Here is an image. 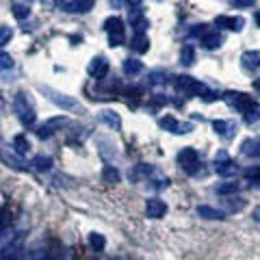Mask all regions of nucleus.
I'll use <instances>...</instances> for the list:
<instances>
[{"instance_id":"10","label":"nucleus","mask_w":260,"mask_h":260,"mask_svg":"<svg viewBox=\"0 0 260 260\" xmlns=\"http://www.w3.org/2000/svg\"><path fill=\"white\" fill-rule=\"evenodd\" d=\"M167 213V204L158 198H150L148 202H145V215H148L150 219H160L165 217Z\"/></svg>"},{"instance_id":"1","label":"nucleus","mask_w":260,"mask_h":260,"mask_svg":"<svg viewBox=\"0 0 260 260\" xmlns=\"http://www.w3.org/2000/svg\"><path fill=\"white\" fill-rule=\"evenodd\" d=\"M223 100L230 104L232 109L243 113V117H245L247 124H256V121L260 119V104L251 95L243 93V91H225Z\"/></svg>"},{"instance_id":"31","label":"nucleus","mask_w":260,"mask_h":260,"mask_svg":"<svg viewBox=\"0 0 260 260\" xmlns=\"http://www.w3.org/2000/svg\"><path fill=\"white\" fill-rule=\"evenodd\" d=\"M200 98H202V100H206V102H213V100H217V98H223V95H221V93H217V91H213V89H208V87H206V89H204V93H202Z\"/></svg>"},{"instance_id":"37","label":"nucleus","mask_w":260,"mask_h":260,"mask_svg":"<svg viewBox=\"0 0 260 260\" xmlns=\"http://www.w3.org/2000/svg\"><path fill=\"white\" fill-rule=\"evenodd\" d=\"M251 217H254V221H258V223H260V208H256V210H254V215H251Z\"/></svg>"},{"instance_id":"36","label":"nucleus","mask_w":260,"mask_h":260,"mask_svg":"<svg viewBox=\"0 0 260 260\" xmlns=\"http://www.w3.org/2000/svg\"><path fill=\"white\" fill-rule=\"evenodd\" d=\"M254 91L260 95V78H256V80H254Z\"/></svg>"},{"instance_id":"8","label":"nucleus","mask_w":260,"mask_h":260,"mask_svg":"<svg viewBox=\"0 0 260 260\" xmlns=\"http://www.w3.org/2000/svg\"><path fill=\"white\" fill-rule=\"evenodd\" d=\"M87 72H89V76L91 78L102 80L104 76L109 74V61L104 59V56H95V59H91V63L87 65Z\"/></svg>"},{"instance_id":"13","label":"nucleus","mask_w":260,"mask_h":260,"mask_svg":"<svg viewBox=\"0 0 260 260\" xmlns=\"http://www.w3.org/2000/svg\"><path fill=\"white\" fill-rule=\"evenodd\" d=\"M245 20L243 18H232V15H217L215 18V26L219 28H228V30H241Z\"/></svg>"},{"instance_id":"6","label":"nucleus","mask_w":260,"mask_h":260,"mask_svg":"<svg viewBox=\"0 0 260 260\" xmlns=\"http://www.w3.org/2000/svg\"><path fill=\"white\" fill-rule=\"evenodd\" d=\"M104 30L109 32V46L115 48V46H121L124 44V22L117 15H113L104 22Z\"/></svg>"},{"instance_id":"14","label":"nucleus","mask_w":260,"mask_h":260,"mask_svg":"<svg viewBox=\"0 0 260 260\" xmlns=\"http://www.w3.org/2000/svg\"><path fill=\"white\" fill-rule=\"evenodd\" d=\"M200 42L204 44V48H208V50H215V48H219L223 44V35L219 30H215V28H208L204 35L200 37Z\"/></svg>"},{"instance_id":"23","label":"nucleus","mask_w":260,"mask_h":260,"mask_svg":"<svg viewBox=\"0 0 260 260\" xmlns=\"http://www.w3.org/2000/svg\"><path fill=\"white\" fill-rule=\"evenodd\" d=\"M13 148H15V152H18L20 156H24V154H28L30 143H28V139L24 135H15L13 137Z\"/></svg>"},{"instance_id":"19","label":"nucleus","mask_w":260,"mask_h":260,"mask_svg":"<svg viewBox=\"0 0 260 260\" xmlns=\"http://www.w3.org/2000/svg\"><path fill=\"white\" fill-rule=\"evenodd\" d=\"M198 215L202 219H208V221H223L225 219L223 210H217L213 206H198Z\"/></svg>"},{"instance_id":"24","label":"nucleus","mask_w":260,"mask_h":260,"mask_svg":"<svg viewBox=\"0 0 260 260\" xmlns=\"http://www.w3.org/2000/svg\"><path fill=\"white\" fill-rule=\"evenodd\" d=\"M102 180H104V182H109V184L119 182V172H117V167L104 165V169H102Z\"/></svg>"},{"instance_id":"41","label":"nucleus","mask_w":260,"mask_h":260,"mask_svg":"<svg viewBox=\"0 0 260 260\" xmlns=\"http://www.w3.org/2000/svg\"><path fill=\"white\" fill-rule=\"evenodd\" d=\"M256 182H260V178H258V180H256Z\"/></svg>"},{"instance_id":"35","label":"nucleus","mask_w":260,"mask_h":260,"mask_svg":"<svg viewBox=\"0 0 260 260\" xmlns=\"http://www.w3.org/2000/svg\"><path fill=\"white\" fill-rule=\"evenodd\" d=\"M126 3H128L130 7H139V5L143 3V0H126Z\"/></svg>"},{"instance_id":"21","label":"nucleus","mask_w":260,"mask_h":260,"mask_svg":"<svg viewBox=\"0 0 260 260\" xmlns=\"http://www.w3.org/2000/svg\"><path fill=\"white\" fill-rule=\"evenodd\" d=\"M100 121H104L109 128L113 130H119L121 128V117L117 115V113H113V111H102L100 113Z\"/></svg>"},{"instance_id":"2","label":"nucleus","mask_w":260,"mask_h":260,"mask_svg":"<svg viewBox=\"0 0 260 260\" xmlns=\"http://www.w3.org/2000/svg\"><path fill=\"white\" fill-rule=\"evenodd\" d=\"M13 111H15V115H18V119L26 128H30L32 124H35L37 113H35V107H32L28 93H24V91L15 93V98H13Z\"/></svg>"},{"instance_id":"16","label":"nucleus","mask_w":260,"mask_h":260,"mask_svg":"<svg viewBox=\"0 0 260 260\" xmlns=\"http://www.w3.org/2000/svg\"><path fill=\"white\" fill-rule=\"evenodd\" d=\"M241 65L245 72H256L260 68V52L258 50H247L241 56Z\"/></svg>"},{"instance_id":"27","label":"nucleus","mask_w":260,"mask_h":260,"mask_svg":"<svg viewBox=\"0 0 260 260\" xmlns=\"http://www.w3.org/2000/svg\"><path fill=\"white\" fill-rule=\"evenodd\" d=\"M239 189H241L239 182H223V184L217 186V193H219V195H234Z\"/></svg>"},{"instance_id":"28","label":"nucleus","mask_w":260,"mask_h":260,"mask_svg":"<svg viewBox=\"0 0 260 260\" xmlns=\"http://www.w3.org/2000/svg\"><path fill=\"white\" fill-rule=\"evenodd\" d=\"M195 61V50H193V46H184L182 50H180V63L182 65H193Z\"/></svg>"},{"instance_id":"39","label":"nucleus","mask_w":260,"mask_h":260,"mask_svg":"<svg viewBox=\"0 0 260 260\" xmlns=\"http://www.w3.org/2000/svg\"><path fill=\"white\" fill-rule=\"evenodd\" d=\"M42 260H54V258H42Z\"/></svg>"},{"instance_id":"7","label":"nucleus","mask_w":260,"mask_h":260,"mask_svg":"<svg viewBox=\"0 0 260 260\" xmlns=\"http://www.w3.org/2000/svg\"><path fill=\"white\" fill-rule=\"evenodd\" d=\"M215 172L219 176H223V178H230L239 172V167L234 165V162L230 160V156H228V152H217V156H215Z\"/></svg>"},{"instance_id":"4","label":"nucleus","mask_w":260,"mask_h":260,"mask_svg":"<svg viewBox=\"0 0 260 260\" xmlns=\"http://www.w3.org/2000/svg\"><path fill=\"white\" fill-rule=\"evenodd\" d=\"M178 165H180L182 172H186L189 176H195L200 172V165H202L198 150L195 148H182L180 152H178Z\"/></svg>"},{"instance_id":"33","label":"nucleus","mask_w":260,"mask_h":260,"mask_svg":"<svg viewBox=\"0 0 260 260\" xmlns=\"http://www.w3.org/2000/svg\"><path fill=\"white\" fill-rule=\"evenodd\" d=\"M7 68H13V59L7 52H3V70L7 72Z\"/></svg>"},{"instance_id":"30","label":"nucleus","mask_w":260,"mask_h":260,"mask_svg":"<svg viewBox=\"0 0 260 260\" xmlns=\"http://www.w3.org/2000/svg\"><path fill=\"white\" fill-rule=\"evenodd\" d=\"M243 206H245V202H243L241 198H228V208L234 210V213H239Z\"/></svg>"},{"instance_id":"17","label":"nucleus","mask_w":260,"mask_h":260,"mask_svg":"<svg viewBox=\"0 0 260 260\" xmlns=\"http://www.w3.org/2000/svg\"><path fill=\"white\" fill-rule=\"evenodd\" d=\"M241 152L249 158H258L260 156V137H249L241 143Z\"/></svg>"},{"instance_id":"38","label":"nucleus","mask_w":260,"mask_h":260,"mask_svg":"<svg viewBox=\"0 0 260 260\" xmlns=\"http://www.w3.org/2000/svg\"><path fill=\"white\" fill-rule=\"evenodd\" d=\"M256 24H258V26H260V11L256 13Z\"/></svg>"},{"instance_id":"15","label":"nucleus","mask_w":260,"mask_h":260,"mask_svg":"<svg viewBox=\"0 0 260 260\" xmlns=\"http://www.w3.org/2000/svg\"><path fill=\"white\" fill-rule=\"evenodd\" d=\"M93 9V0H68L63 5V11L68 13H87Z\"/></svg>"},{"instance_id":"26","label":"nucleus","mask_w":260,"mask_h":260,"mask_svg":"<svg viewBox=\"0 0 260 260\" xmlns=\"http://www.w3.org/2000/svg\"><path fill=\"white\" fill-rule=\"evenodd\" d=\"M89 245H91L95 251H102L107 247V239H104V234L93 232V234H89Z\"/></svg>"},{"instance_id":"5","label":"nucleus","mask_w":260,"mask_h":260,"mask_svg":"<svg viewBox=\"0 0 260 260\" xmlns=\"http://www.w3.org/2000/svg\"><path fill=\"white\" fill-rule=\"evenodd\" d=\"M174 85H176L178 91H182L184 95H189V98H193V95H202V93H204V89H206V85H202L198 78L186 76V74H182V76H174Z\"/></svg>"},{"instance_id":"3","label":"nucleus","mask_w":260,"mask_h":260,"mask_svg":"<svg viewBox=\"0 0 260 260\" xmlns=\"http://www.w3.org/2000/svg\"><path fill=\"white\" fill-rule=\"evenodd\" d=\"M39 91L46 93V98L50 102H54L56 107H61L63 111H83V107L74 100L72 95L68 93H61V91H56V89H50V87H46V85H39Z\"/></svg>"},{"instance_id":"12","label":"nucleus","mask_w":260,"mask_h":260,"mask_svg":"<svg viewBox=\"0 0 260 260\" xmlns=\"http://www.w3.org/2000/svg\"><path fill=\"white\" fill-rule=\"evenodd\" d=\"M213 130L219 137H223V139H232V137L237 135V124H234V121H228V119H215Z\"/></svg>"},{"instance_id":"20","label":"nucleus","mask_w":260,"mask_h":260,"mask_svg":"<svg viewBox=\"0 0 260 260\" xmlns=\"http://www.w3.org/2000/svg\"><path fill=\"white\" fill-rule=\"evenodd\" d=\"M130 48H133L135 52H148V48H150V39L145 37V32H135L133 42H130Z\"/></svg>"},{"instance_id":"18","label":"nucleus","mask_w":260,"mask_h":260,"mask_svg":"<svg viewBox=\"0 0 260 260\" xmlns=\"http://www.w3.org/2000/svg\"><path fill=\"white\" fill-rule=\"evenodd\" d=\"M130 26H133L135 32H145L148 30V18L139 9H133L130 11Z\"/></svg>"},{"instance_id":"40","label":"nucleus","mask_w":260,"mask_h":260,"mask_svg":"<svg viewBox=\"0 0 260 260\" xmlns=\"http://www.w3.org/2000/svg\"><path fill=\"white\" fill-rule=\"evenodd\" d=\"M117 260H128V258H117Z\"/></svg>"},{"instance_id":"34","label":"nucleus","mask_w":260,"mask_h":260,"mask_svg":"<svg viewBox=\"0 0 260 260\" xmlns=\"http://www.w3.org/2000/svg\"><path fill=\"white\" fill-rule=\"evenodd\" d=\"M254 3H256V0H232L234 7H251Z\"/></svg>"},{"instance_id":"29","label":"nucleus","mask_w":260,"mask_h":260,"mask_svg":"<svg viewBox=\"0 0 260 260\" xmlns=\"http://www.w3.org/2000/svg\"><path fill=\"white\" fill-rule=\"evenodd\" d=\"M13 15L18 20H26L30 15V11H28V7H24V5H13Z\"/></svg>"},{"instance_id":"22","label":"nucleus","mask_w":260,"mask_h":260,"mask_svg":"<svg viewBox=\"0 0 260 260\" xmlns=\"http://www.w3.org/2000/svg\"><path fill=\"white\" fill-rule=\"evenodd\" d=\"M30 165L35 167L37 172H50V167H52V158H50V156H44V154H39V156L32 158Z\"/></svg>"},{"instance_id":"32","label":"nucleus","mask_w":260,"mask_h":260,"mask_svg":"<svg viewBox=\"0 0 260 260\" xmlns=\"http://www.w3.org/2000/svg\"><path fill=\"white\" fill-rule=\"evenodd\" d=\"M11 39V28L9 26H3V35H0V46H7V42Z\"/></svg>"},{"instance_id":"25","label":"nucleus","mask_w":260,"mask_h":260,"mask_svg":"<svg viewBox=\"0 0 260 260\" xmlns=\"http://www.w3.org/2000/svg\"><path fill=\"white\" fill-rule=\"evenodd\" d=\"M143 70V63L139 59H126L124 61V72L130 76H135V74H139V72Z\"/></svg>"},{"instance_id":"11","label":"nucleus","mask_w":260,"mask_h":260,"mask_svg":"<svg viewBox=\"0 0 260 260\" xmlns=\"http://www.w3.org/2000/svg\"><path fill=\"white\" fill-rule=\"evenodd\" d=\"M68 124V119L65 117H54V119H48L44 126H39V130H37V137L39 139H50V137L54 135V130L56 128H61V126H65Z\"/></svg>"},{"instance_id":"9","label":"nucleus","mask_w":260,"mask_h":260,"mask_svg":"<svg viewBox=\"0 0 260 260\" xmlns=\"http://www.w3.org/2000/svg\"><path fill=\"white\" fill-rule=\"evenodd\" d=\"M160 128H165L169 130V133H174V135H184V133H191V124H180V121H176L172 115H165V117H160Z\"/></svg>"}]
</instances>
